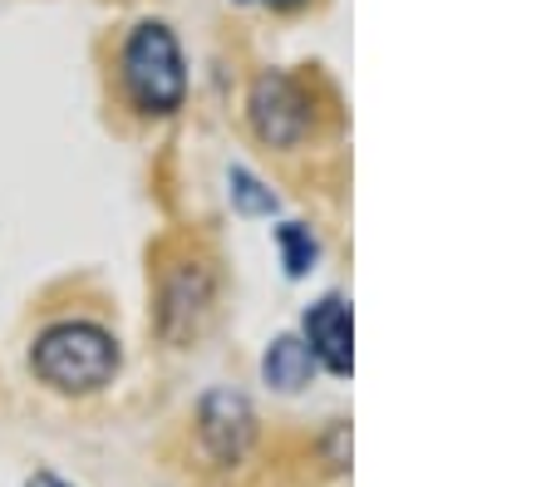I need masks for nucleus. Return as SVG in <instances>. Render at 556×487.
<instances>
[{
    "mask_svg": "<svg viewBox=\"0 0 556 487\" xmlns=\"http://www.w3.org/2000/svg\"><path fill=\"white\" fill-rule=\"evenodd\" d=\"M231 202L242 213H276V192L262 188V178L247 168H231Z\"/></svg>",
    "mask_w": 556,
    "mask_h": 487,
    "instance_id": "9",
    "label": "nucleus"
},
{
    "mask_svg": "<svg viewBox=\"0 0 556 487\" xmlns=\"http://www.w3.org/2000/svg\"><path fill=\"white\" fill-rule=\"evenodd\" d=\"M124 85L143 114H173L188 94V69H182L178 35L168 25H138L124 44Z\"/></svg>",
    "mask_w": 556,
    "mask_h": 487,
    "instance_id": "2",
    "label": "nucleus"
},
{
    "mask_svg": "<svg viewBox=\"0 0 556 487\" xmlns=\"http://www.w3.org/2000/svg\"><path fill=\"white\" fill-rule=\"evenodd\" d=\"M30 364L50 389L60 394H94L114 380L118 370V345L104 325H89V320H64L50 325L30 350Z\"/></svg>",
    "mask_w": 556,
    "mask_h": 487,
    "instance_id": "1",
    "label": "nucleus"
},
{
    "mask_svg": "<svg viewBox=\"0 0 556 487\" xmlns=\"http://www.w3.org/2000/svg\"><path fill=\"white\" fill-rule=\"evenodd\" d=\"M276 242H281V252H286V271H291V275H305V271H311L315 252H320V246H315V236L305 232L301 222H286L281 232H276Z\"/></svg>",
    "mask_w": 556,
    "mask_h": 487,
    "instance_id": "8",
    "label": "nucleus"
},
{
    "mask_svg": "<svg viewBox=\"0 0 556 487\" xmlns=\"http://www.w3.org/2000/svg\"><path fill=\"white\" fill-rule=\"evenodd\" d=\"M198 434H202V448H207L222 467L242 463L247 448H252V438H256L252 403H247L237 389H212L198 409Z\"/></svg>",
    "mask_w": 556,
    "mask_h": 487,
    "instance_id": "3",
    "label": "nucleus"
},
{
    "mask_svg": "<svg viewBox=\"0 0 556 487\" xmlns=\"http://www.w3.org/2000/svg\"><path fill=\"white\" fill-rule=\"evenodd\" d=\"M311 370H315V360H311V350H305V339H295V335H281L262 360L266 384H276V389H286V394L301 389V384L311 380Z\"/></svg>",
    "mask_w": 556,
    "mask_h": 487,
    "instance_id": "7",
    "label": "nucleus"
},
{
    "mask_svg": "<svg viewBox=\"0 0 556 487\" xmlns=\"http://www.w3.org/2000/svg\"><path fill=\"white\" fill-rule=\"evenodd\" d=\"M212 306V275L202 261H182L163 281V306H157V325L168 339H192L207 320Z\"/></svg>",
    "mask_w": 556,
    "mask_h": 487,
    "instance_id": "4",
    "label": "nucleus"
},
{
    "mask_svg": "<svg viewBox=\"0 0 556 487\" xmlns=\"http://www.w3.org/2000/svg\"><path fill=\"white\" fill-rule=\"evenodd\" d=\"M252 124L271 149H291L305 133L311 114H305V94L286 75H262L252 89Z\"/></svg>",
    "mask_w": 556,
    "mask_h": 487,
    "instance_id": "5",
    "label": "nucleus"
},
{
    "mask_svg": "<svg viewBox=\"0 0 556 487\" xmlns=\"http://www.w3.org/2000/svg\"><path fill=\"white\" fill-rule=\"evenodd\" d=\"M262 5H281L286 11V5H301V0H262Z\"/></svg>",
    "mask_w": 556,
    "mask_h": 487,
    "instance_id": "11",
    "label": "nucleus"
},
{
    "mask_svg": "<svg viewBox=\"0 0 556 487\" xmlns=\"http://www.w3.org/2000/svg\"><path fill=\"white\" fill-rule=\"evenodd\" d=\"M305 350L320 360L330 374H350L355 364V325H350V306L340 296H326L305 316Z\"/></svg>",
    "mask_w": 556,
    "mask_h": 487,
    "instance_id": "6",
    "label": "nucleus"
},
{
    "mask_svg": "<svg viewBox=\"0 0 556 487\" xmlns=\"http://www.w3.org/2000/svg\"><path fill=\"white\" fill-rule=\"evenodd\" d=\"M25 487H70V483H64V477H54V473H35Z\"/></svg>",
    "mask_w": 556,
    "mask_h": 487,
    "instance_id": "10",
    "label": "nucleus"
}]
</instances>
